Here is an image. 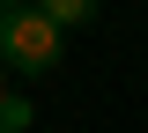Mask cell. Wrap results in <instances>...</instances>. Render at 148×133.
Masks as SVG:
<instances>
[{
    "instance_id": "cell-1",
    "label": "cell",
    "mask_w": 148,
    "mask_h": 133,
    "mask_svg": "<svg viewBox=\"0 0 148 133\" xmlns=\"http://www.w3.org/2000/svg\"><path fill=\"white\" fill-rule=\"evenodd\" d=\"M59 30L45 8H0V67H15V74H52L59 67Z\"/></svg>"
},
{
    "instance_id": "cell-2",
    "label": "cell",
    "mask_w": 148,
    "mask_h": 133,
    "mask_svg": "<svg viewBox=\"0 0 148 133\" xmlns=\"http://www.w3.org/2000/svg\"><path fill=\"white\" fill-rule=\"evenodd\" d=\"M30 8H45L59 30H74V22H89V15H96V0H30Z\"/></svg>"
},
{
    "instance_id": "cell-3",
    "label": "cell",
    "mask_w": 148,
    "mask_h": 133,
    "mask_svg": "<svg viewBox=\"0 0 148 133\" xmlns=\"http://www.w3.org/2000/svg\"><path fill=\"white\" fill-rule=\"evenodd\" d=\"M30 118H37V111H30V104H22V96H0V126H8V133H22V126H30Z\"/></svg>"
},
{
    "instance_id": "cell-4",
    "label": "cell",
    "mask_w": 148,
    "mask_h": 133,
    "mask_svg": "<svg viewBox=\"0 0 148 133\" xmlns=\"http://www.w3.org/2000/svg\"><path fill=\"white\" fill-rule=\"evenodd\" d=\"M0 96H8V67H0Z\"/></svg>"
},
{
    "instance_id": "cell-5",
    "label": "cell",
    "mask_w": 148,
    "mask_h": 133,
    "mask_svg": "<svg viewBox=\"0 0 148 133\" xmlns=\"http://www.w3.org/2000/svg\"><path fill=\"white\" fill-rule=\"evenodd\" d=\"M0 8H22V0H0Z\"/></svg>"
},
{
    "instance_id": "cell-6",
    "label": "cell",
    "mask_w": 148,
    "mask_h": 133,
    "mask_svg": "<svg viewBox=\"0 0 148 133\" xmlns=\"http://www.w3.org/2000/svg\"><path fill=\"white\" fill-rule=\"evenodd\" d=\"M0 133H8V126H0Z\"/></svg>"
}]
</instances>
